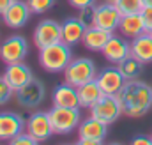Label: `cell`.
I'll return each instance as SVG.
<instances>
[{"mask_svg": "<svg viewBox=\"0 0 152 145\" xmlns=\"http://www.w3.org/2000/svg\"><path fill=\"white\" fill-rule=\"evenodd\" d=\"M117 99L122 106L124 115L133 119L143 117L152 108V87L145 81L127 80L117 94Z\"/></svg>", "mask_w": 152, "mask_h": 145, "instance_id": "6da1fadb", "label": "cell"}, {"mask_svg": "<svg viewBox=\"0 0 152 145\" xmlns=\"http://www.w3.org/2000/svg\"><path fill=\"white\" fill-rule=\"evenodd\" d=\"M71 60H73L71 46L64 41H58L55 44H50L39 50V64L44 71L62 72L69 66Z\"/></svg>", "mask_w": 152, "mask_h": 145, "instance_id": "7a4b0ae2", "label": "cell"}, {"mask_svg": "<svg viewBox=\"0 0 152 145\" xmlns=\"http://www.w3.org/2000/svg\"><path fill=\"white\" fill-rule=\"evenodd\" d=\"M97 78V72H96V64L87 59V57H78L73 59L69 62V66L64 69V80L66 83L73 85V87H80L87 81H92Z\"/></svg>", "mask_w": 152, "mask_h": 145, "instance_id": "3957f363", "label": "cell"}, {"mask_svg": "<svg viewBox=\"0 0 152 145\" xmlns=\"http://www.w3.org/2000/svg\"><path fill=\"white\" fill-rule=\"evenodd\" d=\"M50 119L55 135H69L80 126V110L53 105L50 110Z\"/></svg>", "mask_w": 152, "mask_h": 145, "instance_id": "277c9868", "label": "cell"}, {"mask_svg": "<svg viewBox=\"0 0 152 145\" xmlns=\"http://www.w3.org/2000/svg\"><path fill=\"white\" fill-rule=\"evenodd\" d=\"M122 106L117 99V96H110V94H104L92 108H90V115L103 120L104 124H113L118 120V117L122 115Z\"/></svg>", "mask_w": 152, "mask_h": 145, "instance_id": "5b68a950", "label": "cell"}, {"mask_svg": "<svg viewBox=\"0 0 152 145\" xmlns=\"http://www.w3.org/2000/svg\"><path fill=\"white\" fill-rule=\"evenodd\" d=\"M28 53V42L21 36H11L0 44V59L5 64L21 62Z\"/></svg>", "mask_w": 152, "mask_h": 145, "instance_id": "8992f818", "label": "cell"}, {"mask_svg": "<svg viewBox=\"0 0 152 145\" xmlns=\"http://www.w3.org/2000/svg\"><path fill=\"white\" fill-rule=\"evenodd\" d=\"M25 131L28 135H32L37 142L48 140L53 133V126H51V119H50V111H34L25 124Z\"/></svg>", "mask_w": 152, "mask_h": 145, "instance_id": "52a82bcc", "label": "cell"}, {"mask_svg": "<svg viewBox=\"0 0 152 145\" xmlns=\"http://www.w3.org/2000/svg\"><path fill=\"white\" fill-rule=\"evenodd\" d=\"M94 12H96V20H94L96 27L108 30V32H113L115 29H118L120 20H122V12L117 9L113 2L99 4L97 7H94Z\"/></svg>", "mask_w": 152, "mask_h": 145, "instance_id": "ba28073f", "label": "cell"}, {"mask_svg": "<svg viewBox=\"0 0 152 145\" xmlns=\"http://www.w3.org/2000/svg\"><path fill=\"white\" fill-rule=\"evenodd\" d=\"M62 41V25L55 20H42L34 30V42L39 50Z\"/></svg>", "mask_w": 152, "mask_h": 145, "instance_id": "9c48e42d", "label": "cell"}, {"mask_svg": "<svg viewBox=\"0 0 152 145\" xmlns=\"http://www.w3.org/2000/svg\"><path fill=\"white\" fill-rule=\"evenodd\" d=\"M16 101L20 106L23 108H36L42 103L44 99V85L39 81V80H30L27 85H23L21 89H18L16 92Z\"/></svg>", "mask_w": 152, "mask_h": 145, "instance_id": "30bf717a", "label": "cell"}, {"mask_svg": "<svg viewBox=\"0 0 152 145\" xmlns=\"http://www.w3.org/2000/svg\"><path fill=\"white\" fill-rule=\"evenodd\" d=\"M96 81L99 83V87H101V90L104 92V94H110V96H117L118 92H120V89L126 85V78H124V74L120 72L118 69V66L117 67H104L103 71L97 74V78H96Z\"/></svg>", "mask_w": 152, "mask_h": 145, "instance_id": "8fae6325", "label": "cell"}, {"mask_svg": "<svg viewBox=\"0 0 152 145\" xmlns=\"http://www.w3.org/2000/svg\"><path fill=\"white\" fill-rule=\"evenodd\" d=\"M30 14H32V9H30L28 2L14 0L12 5L5 12H2V20L9 29H21L23 25H27Z\"/></svg>", "mask_w": 152, "mask_h": 145, "instance_id": "7c38bea8", "label": "cell"}, {"mask_svg": "<svg viewBox=\"0 0 152 145\" xmlns=\"http://www.w3.org/2000/svg\"><path fill=\"white\" fill-rule=\"evenodd\" d=\"M27 120H23L18 113L2 111L0 113V142H11L20 133L25 131Z\"/></svg>", "mask_w": 152, "mask_h": 145, "instance_id": "4fadbf2b", "label": "cell"}, {"mask_svg": "<svg viewBox=\"0 0 152 145\" xmlns=\"http://www.w3.org/2000/svg\"><path fill=\"white\" fill-rule=\"evenodd\" d=\"M101 53L104 55L106 60H110L113 64H118L120 60H124L131 53V42H127L124 36L118 37L112 34V37L108 39V42H106V46L103 48Z\"/></svg>", "mask_w": 152, "mask_h": 145, "instance_id": "5bb4252c", "label": "cell"}, {"mask_svg": "<svg viewBox=\"0 0 152 145\" xmlns=\"http://www.w3.org/2000/svg\"><path fill=\"white\" fill-rule=\"evenodd\" d=\"M4 76H5V80L11 83V87H12L14 90L21 89V87L27 85L30 80H34V74L30 71V67H28L27 64H23V60H21V62L7 64Z\"/></svg>", "mask_w": 152, "mask_h": 145, "instance_id": "9a60e30c", "label": "cell"}, {"mask_svg": "<svg viewBox=\"0 0 152 145\" xmlns=\"http://www.w3.org/2000/svg\"><path fill=\"white\" fill-rule=\"evenodd\" d=\"M108 124H104L103 120L96 119V117H88L85 120L80 122L78 126V138H92V140H104L106 136V129Z\"/></svg>", "mask_w": 152, "mask_h": 145, "instance_id": "2e32d148", "label": "cell"}, {"mask_svg": "<svg viewBox=\"0 0 152 145\" xmlns=\"http://www.w3.org/2000/svg\"><path fill=\"white\" fill-rule=\"evenodd\" d=\"M118 30H120V34L126 37V39H131V41H133L134 37L142 36L143 32H147L145 23H143V18H142L140 12H134V14H122Z\"/></svg>", "mask_w": 152, "mask_h": 145, "instance_id": "e0dca14e", "label": "cell"}, {"mask_svg": "<svg viewBox=\"0 0 152 145\" xmlns=\"http://www.w3.org/2000/svg\"><path fill=\"white\" fill-rule=\"evenodd\" d=\"M53 105L57 106H67V108H80V99H78V89L64 83V85H57L53 89L51 94Z\"/></svg>", "mask_w": 152, "mask_h": 145, "instance_id": "ac0fdd59", "label": "cell"}, {"mask_svg": "<svg viewBox=\"0 0 152 145\" xmlns=\"http://www.w3.org/2000/svg\"><path fill=\"white\" fill-rule=\"evenodd\" d=\"M113 32H108V30H103L99 27H88L85 30V36H83V46L90 51H103V48L106 46L108 39L112 37Z\"/></svg>", "mask_w": 152, "mask_h": 145, "instance_id": "d6986e66", "label": "cell"}, {"mask_svg": "<svg viewBox=\"0 0 152 145\" xmlns=\"http://www.w3.org/2000/svg\"><path fill=\"white\" fill-rule=\"evenodd\" d=\"M103 96H104V92L101 90V87H99V83L96 80L87 81V83L78 87V99H80V106L81 108L90 110Z\"/></svg>", "mask_w": 152, "mask_h": 145, "instance_id": "ffe728a7", "label": "cell"}, {"mask_svg": "<svg viewBox=\"0 0 152 145\" xmlns=\"http://www.w3.org/2000/svg\"><path fill=\"white\" fill-rule=\"evenodd\" d=\"M85 30H87V27H85L78 18H67V20L62 23V41L67 42L69 46L78 44V42L83 41Z\"/></svg>", "mask_w": 152, "mask_h": 145, "instance_id": "44dd1931", "label": "cell"}, {"mask_svg": "<svg viewBox=\"0 0 152 145\" xmlns=\"http://www.w3.org/2000/svg\"><path fill=\"white\" fill-rule=\"evenodd\" d=\"M131 53L134 57H138L143 64H151L152 62V34L151 32H143L142 36L133 39Z\"/></svg>", "mask_w": 152, "mask_h": 145, "instance_id": "7402d4cb", "label": "cell"}, {"mask_svg": "<svg viewBox=\"0 0 152 145\" xmlns=\"http://www.w3.org/2000/svg\"><path fill=\"white\" fill-rule=\"evenodd\" d=\"M117 66H118V69L124 74L126 80H138V76L143 71V62H142L138 57H134L133 53H129V55H127L124 60H120Z\"/></svg>", "mask_w": 152, "mask_h": 145, "instance_id": "603a6c76", "label": "cell"}, {"mask_svg": "<svg viewBox=\"0 0 152 145\" xmlns=\"http://www.w3.org/2000/svg\"><path fill=\"white\" fill-rule=\"evenodd\" d=\"M113 4L117 5V9H118L122 14L142 12V9L145 7V5H143V0H115Z\"/></svg>", "mask_w": 152, "mask_h": 145, "instance_id": "cb8c5ba5", "label": "cell"}, {"mask_svg": "<svg viewBox=\"0 0 152 145\" xmlns=\"http://www.w3.org/2000/svg\"><path fill=\"white\" fill-rule=\"evenodd\" d=\"M80 14H78V20L88 29V27H94V20H96V12H94V5H88V7H81L78 9Z\"/></svg>", "mask_w": 152, "mask_h": 145, "instance_id": "d4e9b609", "label": "cell"}, {"mask_svg": "<svg viewBox=\"0 0 152 145\" xmlns=\"http://www.w3.org/2000/svg\"><path fill=\"white\" fill-rule=\"evenodd\" d=\"M34 14H42L55 5V0H27Z\"/></svg>", "mask_w": 152, "mask_h": 145, "instance_id": "484cf974", "label": "cell"}, {"mask_svg": "<svg viewBox=\"0 0 152 145\" xmlns=\"http://www.w3.org/2000/svg\"><path fill=\"white\" fill-rule=\"evenodd\" d=\"M16 90L11 87V83L5 80V76H0V106L2 105H5L11 97H12V94H14Z\"/></svg>", "mask_w": 152, "mask_h": 145, "instance_id": "4316f807", "label": "cell"}, {"mask_svg": "<svg viewBox=\"0 0 152 145\" xmlns=\"http://www.w3.org/2000/svg\"><path fill=\"white\" fill-rule=\"evenodd\" d=\"M9 144L11 145H36V144H39V142L32 136V135H28L27 131H23V133H20L16 138H12Z\"/></svg>", "mask_w": 152, "mask_h": 145, "instance_id": "83f0119b", "label": "cell"}, {"mask_svg": "<svg viewBox=\"0 0 152 145\" xmlns=\"http://www.w3.org/2000/svg\"><path fill=\"white\" fill-rule=\"evenodd\" d=\"M140 14H142V18H143V23H145L147 32H151L152 30V5H145Z\"/></svg>", "mask_w": 152, "mask_h": 145, "instance_id": "f1b7e54d", "label": "cell"}, {"mask_svg": "<svg viewBox=\"0 0 152 145\" xmlns=\"http://www.w3.org/2000/svg\"><path fill=\"white\" fill-rule=\"evenodd\" d=\"M69 4H71L75 9H81V7L94 5V4H96V0H69Z\"/></svg>", "mask_w": 152, "mask_h": 145, "instance_id": "f546056e", "label": "cell"}, {"mask_svg": "<svg viewBox=\"0 0 152 145\" xmlns=\"http://www.w3.org/2000/svg\"><path fill=\"white\" fill-rule=\"evenodd\" d=\"M133 145H152V136H134L133 138Z\"/></svg>", "mask_w": 152, "mask_h": 145, "instance_id": "4dcf8cb0", "label": "cell"}, {"mask_svg": "<svg viewBox=\"0 0 152 145\" xmlns=\"http://www.w3.org/2000/svg\"><path fill=\"white\" fill-rule=\"evenodd\" d=\"M80 145H101L103 140H92V138H78Z\"/></svg>", "mask_w": 152, "mask_h": 145, "instance_id": "1f68e13d", "label": "cell"}, {"mask_svg": "<svg viewBox=\"0 0 152 145\" xmlns=\"http://www.w3.org/2000/svg\"><path fill=\"white\" fill-rule=\"evenodd\" d=\"M12 2H14V0H0V14L5 12V11L12 5Z\"/></svg>", "mask_w": 152, "mask_h": 145, "instance_id": "d6a6232c", "label": "cell"}, {"mask_svg": "<svg viewBox=\"0 0 152 145\" xmlns=\"http://www.w3.org/2000/svg\"><path fill=\"white\" fill-rule=\"evenodd\" d=\"M143 5H152V0H143Z\"/></svg>", "mask_w": 152, "mask_h": 145, "instance_id": "836d02e7", "label": "cell"}, {"mask_svg": "<svg viewBox=\"0 0 152 145\" xmlns=\"http://www.w3.org/2000/svg\"><path fill=\"white\" fill-rule=\"evenodd\" d=\"M104 2H115V0H104Z\"/></svg>", "mask_w": 152, "mask_h": 145, "instance_id": "e575fe53", "label": "cell"}, {"mask_svg": "<svg viewBox=\"0 0 152 145\" xmlns=\"http://www.w3.org/2000/svg\"><path fill=\"white\" fill-rule=\"evenodd\" d=\"M151 34H152V30H151Z\"/></svg>", "mask_w": 152, "mask_h": 145, "instance_id": "d590c367", "label": "cell"}]
</instances>
